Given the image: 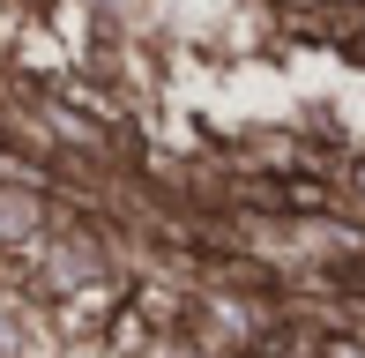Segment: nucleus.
Here are the masks:
<instances>
[{"label":"nucleus","mask_w":365,"mask_h":358,"mask_svg":"<svg viewBox=\"0 0 365 358\" xmlns=\"http://www.w3.org/2000/svg\"><path fill=\"white\" fill-rule=\"evenodd\" d=\"M8 8H45V0H8Z\"/></svg>","instance_id":"obj_1"}]
</instances>
